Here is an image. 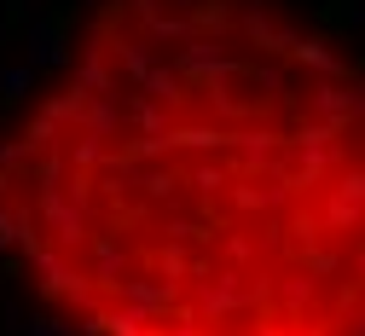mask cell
I'll return each instance as SVG.
<instances>
[{"label":"cell","instance_id":"cell-1","mask_svg":"<svg viewBox=\"0 0 365 336\" xmlns=\"http://www.w3.org/2000/svg\"><path fill=\"white\" fill-rule=\"evenodd\" d=\"M0 250L81 336H365V64L284 0H93Z\"/></svg>","mask_w":365,"mask_h":336}]
</instances>
